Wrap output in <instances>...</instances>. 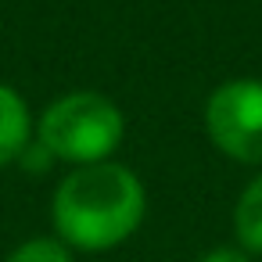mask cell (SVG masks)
Wrapping results in <instances>:
<instances>
[{"label": "cell", "mask_w": 262, "mask_h": 262, "mask_svg": "<svg viewBox=\"0 0 262 262\" xmlns=\"http://www.w3.org/2000/svg\"><path fill=\"white\" fill-rule=\"evenodd\" d=\"M29 144V108L26 101L0 83V165L15 162Z\"/></svg>", "instance_id": "4"}, {"label": "cell", "mask_w": 262, "mask_h": 262, "mask_svg": "<svg viewBox=\"0 0 262 262\" xmlns=\"http://www.w3.org/2000/svg\"><path fill=\"white\" fill-rule=\"evenodd\" d=\"M198 262H251L248 258V251L244 248H230V244H219V248H212V251H205Z\"/></svg>", "instance_id": "7"}, {"label": "cell", "mask_w": 262, "mask_h": 262, "mask_svg": "<svg viewBox=\"0 0 262 262\" xmlns=\"http://www.w3.org/2000/svg\"><path fill=\"white\" fill-rule=\"evenodd\" d=\"M233 230L244 251L262 255V172L244 187L237 208H233Z\"/></svg>", "instance_id": "5"}, {"label": "cell", "mask_w": 262, "mask_h": 262, "mask_svg": "<svg viewBox=\"0 0 262 262\" xmlns=\"http://www.w3.org/2000/svg\"><path fill=\"white\" fill-rule=\"evenodd\" d=\"M4 262H72V255H69V244L58 237H33V241H22Z\"/></svg>", "instance_id": "6"}, {"label": "cell", "mask_w": 262, "mask_h": 262, "mask_svg": "<svg viewBox=\"0 0 262 262\" xmlns=\"http://www.w3.org/2000/svg\"><path fill=\"white\" fill-rule=\"evenodd\" d=\"M147 212L140 180L119 162L76 165L54 190V230L65 244L83 251H108L122 244Z\"/></svg>", "instance_id": "1"}, {"label": "cell", "mask_w": 262, "mask_h": 262, "mask_svg": "<svg viewBox=\"0 0 262 262\" xmlns=\"http://www.w3.org/2000/svg\"><path fill=\"white\" fill-rule=\"evenodd\" d=\"M122 112L94 90H76L47 104L36 126V140L61 162L94 165L108 162V155L122 140Z\"/></svg>", "instance_id": "2"}, {"label": "cell", "mask_w": 262, "mask_h": 262, "mask_svg": "<svg viewBox=\"0 0 262 262\" xmlns=\"http://www.w3.org/2000/svg\"><path fill=\"white\" fill-rule=\"evenodd\" d=\"M212 144L244 165H262V79H230L205 101Z\"/></svg>", "instance_id": "3"}]
</instances>
